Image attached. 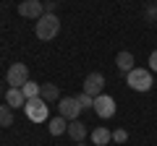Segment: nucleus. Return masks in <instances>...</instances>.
Segmentation results:
<instances>
[{
	"instance_id": "obj_8",
	"label": "nucleus",
	"mask_w": 157,
	"mask_h": 146,
	"mask_svg": "<svg viewBox=\"0 0 157 146\" xmlns=\"http://www.w3.org/2000/svg\"><path fill=\"white\" fill-rule=\"evenodd\" d=\"M18 13H21L24 18H39L42 13H45L42 0H24L21 5H18Z\"/></svg>"
},
{
	"instance_id": "obj_17",
	"label": "nucleus",
	"mask_w": 157,
	"mask_h": 146,
	"mask_svg": "<svg viewBox=\"0 0 157 146\" xmlns=\"http://www.w3.org/2000/svg\"><path fill=\"white\" fill-rule=\"evenodd\" d=\"M76 99H78V104H81V110H89V107H94V97L84 94V91H81V94L76 97Z\"/></svg>"
},
{
	"instance_id": "obj_2",
	"label": "nucleus",
	"mask_w": 157,
	"mask_h": 146,
	"mask_svg": "<svg viewBox=\"0 0 157 146\" xmlns=\"http://www.w3.org/2000/svg\"><path fill=\"white\" fill-rule=\"evenodd\" d=\"M126 84L131 86L134 91H149L152 89V71H147V68H134L131 73H126Z\"/></svg>"
},
{
	"instance_id": "obj_23",
	"label": "nucleus",
	"mask_w": 157,
	"mask_h": 146,
	"mask_svg": "<svg viewBox=\"0 0 157 146\" xmlns=\"http://www.w3.org/2000/svg\"><path fill=\"white\" fill-rule=\"evenodd\" d=\"M0 91H3V86H0Z\"/></svg>"
},
{
	"instance_id": "obj_19",
	"label": "nucleus",
	"mask_w": 157,
	"mask_h": 146,
	"mask_svg": "<svg viewBox=\"0 0 157 146\" xmlns=\"http://www.w3.org/2000/svg\"><path fill=\"white\" fill-rule=\"evenodd\" d=\"M113 141H115V144H123V141H128V133H126L123 128H118V130H113Z\"/></svg>"
},
{
	"instance_id": "obj_24",
	"label": "nucleus",
	"mask_w": 157,
	"mask_h": 146,
	"mask_svg": "<svg viewBox=\"0 0 157 146\" xmlns=\"http://www.w3.org/2000/svg\"><path fill=\"white\" fill-rule=\"evenodd\" d=\"M155 5H157V0H155Z\"/></svg>"
},
{
	"instance_id": "obj_13",
	"label": "nucleus",
	"mask_w": 157,
	"mask_h": 146,
	"mask_svg": "<svg viewBox=\"0 0 157 146\" xmlns=\"http://www.w3.org/2000/svg\"><path fill=\"white\" fill-rule=\"evenodd\" d=\"M47 130H50L52 136H63L68 130V120L60 118V115H58V118H50V120H47Z\"/></svg>"
},
{
	"instance_id": "obj_1",
	"label": "nucleus",
	"mask_w": 157,
	"mask_h": 146,
	"mask_svg": "<svg viewBox=\"0 0 157 146\" xmlns=\"http://www.w3.org/2000/svg\"><path fill=\"white\" fill-rule=\"evenodd\" d=\"M58 31H60V18H58L55 13H42V16L37 18L34 34H37L42 42H50L52 37H58Z\"/></svg>"
},
{
	"instance_id": "obj_22",
	"label": "nucleus",
	"mask_w": 157,
	"mask_h": 146,
	"mask_svg": "<svg viewBox=\"0 0 157 146\" xmlns=\"http://www.w3.org/2000/svg\"><path fill=\"white\" fill-rule=\"evenodd\" d=\"M76 146H86V144H76Z\"/></svg>"
},
{
	"instance_id": "obj_4",
	"label": "nucleus",
	"mask_w": 157,
	"mask_h": 146,
	"mask_svg": "<svg viewBox=\"0 0 157 146\" xmlns=\"http://www.w3.org/2000/svg\"><path fill=\"white\" fill-rule=\"evenodd\" d=\"M6 81L13 86V89H21V86L29 81V68H26V63H13V65L8 68V73H6Z\"/></svg>"
},
{
	"instance_id": "obj_9",
	"label": "nucleus",
	"mask_w": 157,
	"mask_h": 146,
	"mask_svg": "<svg viewBox=\"0 0 157 146\" xmlns=\"http://www.w3.org/2000/svg\"><path fill=\"white\" fill-rule=\"evenodd\" d=\"M6 104L11 107V110L24 107V104H26V97H24V91H21V89H13V86H11V89L6 91Z\"/></svg>"
},
{
	"instance_id": "obj_20",
	"label": "nucleus",
	"mask_w": 157,
	"mask_h": 146,
	"mask_svg": "<svg viewBox=\"0 0 157 146\" xmlns=\"http://www.w3.org/2000/svg\"><path fill=\"white\" fill-rule=\"evenodd\" d=\"M42 8H45V13H55L58 3H55V0H45V3H42Z\"/></svg>"
},
{
	"instance_id": "obj_10",
	"label": "nucleus",
	"mask_w": 157,
	"mask_h": 146,
	"mask_svg": "<svg viewBox=\"0 0 157 146\" xmlns=\"http://www.w3.org/2000/svg\"><path fill=\"white\" fill-rule=\"evenodd\" d=\"M115 65H118L121 73H131V71H134V55H131L128 50L118 52V55H115Z\"/></svg>"
},
{
	"instance_id": "obj_21",
	"label": "nucleus",
	"mask_w": 157,
	"mask_h": 146,
	"mask_svg": "<svg viewBox=\"0 0 157 146\" xmlns=\"http://www.w3.org/2000/svg\"><path fill=\"white\" fill-rule=\"evenodd\" d=\"M149 68H152V73H157V50H152V55H149Z\"/></svg>"
},
{
	"instance_id": "obj_18",
	"label": "nucleus",
	"mask_w": 157,
	"mask_h": 146,
	"mask_svg": "<svg viewBox=\"0 0 157 146\" xmlns=\"http://www.w3.org/2000/svg\"><path fill=\"white\" fill-rule=\"evenodd\" d=\"M144 18H147V21H155V18H157V5H155V3H149V5L144 8Z\"/></svg>"
},
{
	"instance_id": "obj_14",
	"label": "nucleus",
	"mask_w": 157,
	"mask_h": 146,
	"mask_svg": "<svg viewBox=\"0 0 157 146\" xmlns=\"http://www.w3.org/2000/svg\"><path fill=\"white\" fill-rule=\"evenodd\" d=\"M110 141H113V133L107 128L100 125V128L92 130V144H94V146H105V144H110Z\"/></svg>"
},
{
	"instance_id": "obj_6",
	"label": "nucleus",
	"mask_w": 157,
	"mask_h": 146,
	"mask_svg": "<svg viewBox=\"0 0 157 146\" xmlns=\"http://www.w3.org/2000/svg\"><path fill=\"white\" fill-rule=\"evenodd\" d=\"M100 118H113L115 115V99L113 97H107V94H100V97H94V107H92Z\"/></svg>"
},
{
	"instance_id": "obj_5",
	"label": "nucleus",
	"mask_w": 157,
	"mask_h": 146,
	"mask_svg": "<svg viewBox=\"0 0 157 146\" xmlns=\"http://www.w3.org/2000/svg\"><path fill=\"white\" fill-rule=\"evenodd\" d=\"M58 112H60V118H66L68 123H71V120H78L81 104H78L76 97H60V99H58Z\"/></svg>"
},
{
	"instance_id": "obj_11",
	"label": "nucleus",
	"mask_w": 157,
	"mask_h": 146,
	"mask_svg": "<svg viewBox=\"0 0 157 146\" xmlns=\"http://www.w3.org/2000/svg\"><path fill=\"white\" fill-rule=\"evenodd\" d=\"M68 136H71L76 144H81L84 141V136H86V123H81V120H71L68 123V130H66Z\"/></svg>"
},
{
	"instance_id": "obj_16",
	"label": "nucleus",
	"mask_w": 157,
	"mask_h": 146,
	"mask_svg": "<svg viewBox=\"0 0 157 146\" xmlns=\"http://www.w3.org/2000/svg\"><path fill=\"white\" fill-rule=\"evenodd\" d=\"M39 86H42V84H34V81H26V84L21 86V91H24V97H26V99H34V97H39Z\"/></svg>"
},
{
	"instance_id": "obj_3",
	"label": "nucleus",
	"mask_w": 157,
	"mask_h": 146,
	"mask_svg": "<svg viewBox=\"0 0 157 146\" xmlns=\"http://www.w3.org/2000/svg\"><path fill=\"white\" fill-rule=\"evenodd\" d=\"M47 102L42 99V97H34V99H26V104H24V110H26V118L32 120V123H47Z\"/></svg>"
},
{
	"instance_id": "obj_15",
	"label": "nucleus",
	"mask_w": 157,
	"mask_h": 146,
	"mask_svg": "<svg viewBox=\"0 0 157 146\" xmlns=\"http://www.w3.org/2000/svg\"><path fill=\"white\" fill-rule=\"evenodd\" d=\"M0 125H3V128L13 125V110L8 104H0Z\"/></svg>"
},
{
	"instance_id": "obj_7",
	"label": "nucleus",
	"mask_w": 157,
	"mask_h": 146,
	"mask_svg": "<svg viewBox=\"0 0 157 146\" xmlns=\"http://www.w3.org/2000/svg\"><path fill=\"white\" fill-rule=\"evenodd\" d=\"M102 89H105V76H102V73H97V71H92L89 76L84 78V94H89V97H100Z\"/></svg>"
},
{
	"instance_id": "obj_12",
	"label": "nucleus",
	"mask_w": 157,
	"mask_h": 146,
	"mask_svg": "<svg viewBox=\"0 0 157 146\" xmlns=\"http://www.w3.org/2000/svg\"><path fill=\"white\" fill-rule=\"evenodd\" d=\"M39 97H42L47 104H52V102L60 99V89H58L55 84H42V86H39Z\"/></svg>"
}]
</instances>
